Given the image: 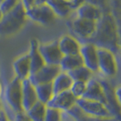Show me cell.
<instances>
[{
	"label": "cell",
	"mask_w": 121,
	"mask_h": 121,
	"mask_svg": "<svg viewBox=\"0 0 121 121\" xmlns=\"http://www.w3.org/2000/svg\"><path fill=\"white\" fill-rule=\"evenodd\" d=\"M86 43H91L97 48H105L117 54L119 51V36L114 16L103 13L96 22V30Z\"/></svg>",
	"instance_id": "cell-1"
},
{
	"label": "cell",
	"mask_w": 121,
	"mask_h": 121,
	"mask_svg": "<svg viewBox=\"0 0 121 121\" xmlns=\"http://www.w3.org/2000/svg\"><path fill=\"white\" fill-rule=\"evenodd\" d=\"M26 8L20 2L12 10L3 15L0 20V36H9L22 29L26 22Z\"/></svg>",
	"instance_id": "cell-2"
},
{
	"label": "cell",
	"mask_w": 121,
	"mask_h": 121,
	"mask_svg": "<svg viewBox=\"0 0 121 121\" xmlns=\"http://www.w3.org/2000/svg\"><path fill=\"white\" fill-rule=\"evenodd\" d=\"M67 26L74 36L80 44L86 43L96 30V22L76 17L67 22Z\"/></svg>",
	"instance_id": "cell-3"
},
{
	"label": "cell",
	"mask_w": 121,
	"mask_h": 121,
	"mask_svg": "<svg viewBox=\"0 0 121 121\" xmlns=\"http://www.w3.org/2000/svg\"><path fill=\"white\" fill-rule=\"evenodd\" d=\"M5 99L15 114L24 111L22 108V81L20 79L15 77L6 86Z\"/></svg>",
	"instance_id": "cell-4"
},
{
	"label": "cell",
	"mask_w": 121,
	"mask_h": 121,
	"mask_svg": "<svg viewBox=\"0 0 121 121\" xmlns=\"http://www.w3.org/2000/svg\"><path fill=\"white\" fill-rule=\"evenodd\" d=\"M76 105L86 115L96 117H101V118L114 117L111 112L109 111V109L108 108V107L102 102L89 100L86 98H78L76 100Z\"/></svg>",
	"instance_id": "cell-5"
},
{
	"label": "cell",
	"mask_w": 121,
	"mask_h": 121,
	"mask_svg": "<svg viewBox=\"0 0 121 121\" xmlns=\"http://www.w3.org/2000/svg\"><path fill=\"white\" fill-rule=\"evenodd\" d=\"M97 67L105 78H114L117 73L115 54L108 49L97 48Z\"/></svg>",
	"instance_id": "cell-6"
},
{
	"label": "cell",
	"mask_w": 121,
	"mask_h": 121,
	"mask_svg": "<svg viewBox=\"0 0 121 121\" xmlns=\"http://www.w3.org/2000/svg\"><path fill=\"white\" fill-rule=\"evenodd\" d=\"M26 16L27 19L42 26H50L56 21V15L47 4L33 6L26 9Z\"/></svg>",
	"instance_id": "cell-7"
},
{
	"label": "cell",
	"mask_w": 121,
	"mask_h": 121,
	"mask_svg": "<svg viewBox=\"0 0 121 121\" xmlns=\"http://www.w3.org/2000/svg\"><path fill=\"white\" fill-rule=\"evenodd\" d=\"M60 72V67L58 65L45 64L36 72L31 74L28 78V80L30 81L31 84L33 86L52 83V81L55 79V78Z\"/></svg>",
	"instance_id": "cell-8"
},
{
	"label": "cell",
	"mask_w": 121,
	"mask_h": 121,
	"mask_svg": "<svg viewBox=\"0 0 121 121\" xmlns=\"http://www.w3.org/2000/svg\"><path fill=\"white\" fill-rule=\"evenodd\" d=\"M98 82L102 86V89L104 92V96L106 99L107 107L111 112L113 117L119 120L120 117V101L117 99L116 95V88H114L107 81L106 78L97 79Z\"/></svg>",
	"instance_id": "cell-9"
},
{
	"label": "cell",
	"mask_w": 121,
	"mask_h": 121,
	"mask_svg": "<svg viewBox=\"0 0 121 121\" xmlns=\"http://www.w3.org/2000/svg\"><path fill=\"white\" fill-rule=\"evenodd\" d=\"M38 50L42 56L45 64L48 65H59L63 56L58 48L57 40L48 43H39Z\"/></svg>",
	"instance_id": "cell-10"
},
{
	"label": "cell",
	"mask_w": 121,
	"mask_h": 121,
	"mask_svg": "<svg viewBox=\"0 0 121 121\" xmlns=\"http://www.w3.org/2000/svg\"><path fill=\"white\" fill-rule=\"evenodd\" d=\"M79 55L83 61V65L93 73L98 72L97 67V48L91 43L81 44Z\"/></svg>",
	"instance_id": "cell-11"
},
{
	"label": "cell",
	"mask_w": 121,
	"mask_h": 121,
	"mask_svg": "<svg viewBox=\"0 0 121 121\" xmlns=\"http://www.w3.org/2000/svg\"><path fill=\"white\" fill-rule=\"evenodd\" d=\"M77 98L72 95L69 90L63 91L55 94L51 99L47 103V107L58 109L62 112H66L76 104Z\"/></svg>",
	"instance_id": "cell-12"
},
{
	"label": "cell",
	"mask_w": 121,
	"mask_h": 121,
	"mask_svg": "<svg viewBox=\"0 0 121 121\" xmlns=\"http://www.w3.org/2000/svg\"><path fill=\"white\" fill-rule=\"evenodd\" d=\"M81 98L99 101V102H102L107 106L102 86L100 85V83L98 82V80L97 78H92L86 82V91Z\"/></svg>",
	"instance_id": "cell-13"
},
{
	"label": "cell",
	"mask_w": 121,
	"mask_h": 121,
	"mask_svg": "<svg viewBox=\"0 0 121 121\" xmlns=\"http://www.w3.org/2000/svg\"><path fill=\"white\" fill-rule=\"evenodd\" d=\"M13 70L16 75V78L23 81L27 79L31 75L30 60L28 54H24L18 56L16 60L13 62Z\"/></svg>",
	"instance_id": "cell-14"
},
{
	"label": "cell",
	"mask_w": 121,
	"mask_h": 121,
	"mask_svg": "<svg viewBox=\"0 0 121 121\" xmlns=\"http://www.w3.org/2000/svg\"><path fill=\"white\" fill-rule=\"evenodd\" d=\"M102 10L89 3H83L79 5L78 7H77L76 11V16L77 17L86 19V20H90V21H95L97 22L102 16Z\"/></svg>",
	"instance_id": "cell-15"
},
{
	"label": "cell",
	"mask_w": 121,
	"mask_h": 121,
	"mask_svg": "<svg viewBox=\"0 0 121 121\" xmlns=\"http://www.w3.org/2000/svg\"><path fill=\"white\" fill-rule=\"evenodd\" d=\"M38 101L36 97L35 86L31 84V82L27 79L22 81V108L24 111L29 109L36 102Z\"/></svg>",
	"instance_id": "cell-16"
},
{
	"label": "cell",
	"mask_w": 121,
	"mask_h": 121,
	"mask_svg": "<svg viewBox=\"0 0 121 121\" xmlns=\"http://www.w3.org/2000/svg\"><path fill=\"white\" fill-rule=\"evenodd\" d=\"M58 48L63 56L79 54L81 44L71 35H65L57 40Z\"/></svg>",
	"instance_id": "cell-17"
},
{
	"label": "cell",
	"mask_w": 121,
	"mask_h": 121,
	"mask_svg": "<svg viewBox=\"0 0 121 121\" xmlns=\"http://www.w3.org/2000/svg\"><path fill=\"white\" fill-rule=\"evenodd\" d=\"M46 4L51 8L56 17H67L74 8L72 2L69 0H47Z\"/></svg>",
	"instance_id": "cell-18"
},
{
	"label": "cell",
	"mask_w": 121,
	"mask_h": 121,
	"mask_svg": "<svg viewBox=\"0 0 121 121\" xmlns=\"http://www.w3.org/2000/svg\"><path fill=\"white\" fill-rule=\"evenodd\" d=\"M39 42L36 39H31L28 56H29V60H30V67H31V74L36 72L38 69L45 65V62L43 60L42 56L38 50Z\"/></svg>",
	"instance_id": "cell-19"
},
{
	"label": "cell",
	"mask_w": 121,
	"mask_h": 121,
	"mask_svg": "<svg viewBox=\"0 0 121 121\" xmlns=\"http://www.w3.org/2000/svg\"><path fill=\"white\" fill-rule=\"evenodd\" d=\"M73 80L69 77V75L67 72H62L61 71L52 81V87H53V92L55 94L60 93L63 91L69 90L70 86L72 85Z\"/></svg>",
	"instance_id": "cell-20"
},
{
	"label": "cell",
	"mask_w": 121,
	"mask_h": 121,
	"mask_svg": "<svg viewBox=\"0 0 121 121\" xmlns=\"http://www.w3.org/2000/svg\"><path fill=\"white\" fill-rule=\"evenodd\" d=\"M66 113L72 118L73 121H117V119H116L114 117L101 118V117H96L86 115L76 104L70 109L66 111Z\"/></svg>",
	"instance_id": "cell-21"
},
{
	"label": "cell",
	"mask_w": 121,
	"mask_h": 121,
	"mask_svg": "<svg viewBox=\"0 0 121 121\" xmlns=\"http://www.w3.org/2000/svg\"><path fill=\"white\" fill-rule=\"evenodd\" d=\"M59 67L62 72H69L73 69L83 66V61L79 54L63 56L59 63Z\"/></svg>",
	"instance_id": "cell-22"
},
{
	"label": "cell",
	"mask_w": 121,
	"mask_h": 121,
	"mask_svg": "<svg viewBox=\"0 0 121 121\" xmlns=\"http://www.w3.org/2000/svg\"><path fill=\"white\" fill-rule=\"evenodd\" d=\"M47 105L42 103L40 101H37L29 109H27L26 114L28 116V117L33 121H44L45 114H46Z\"/></svg>",
	"instance_id": "cell-23"
},
{
	"label": "cell",
	"mask_w": 121,
	"mask_h": 121,
	"mask_svg": "<svg viewBox=\"0 0 121 121\" xmlns=\"http://www.w3.org/2000/svg\"><path fill=\"white\" fill-rule=\"evenodd\" d=\"M35 89H36V97H37L38 101L46 104V105L54 95L53 87H52L51 83L36 85L35 86Z\"/></svg>",
	"instance_id": "cell-24"
},
{
	"label": "cell",
	"mask_w": 121,
	"mask_h": 121,
	"mask_svg": "<svg viewBox=\"0 0 121 121\" xmlns=\"http://www.w3.org/2000/svg\"><path fill=\"white\" fill-rule=\"evenodd\" d=\"M67 74L72 78L73 81H82L86 83L89 79L93 78V72L90 71L87 67H86L84 65L67 72Z\"/></svg>",
	"instance_id": "cell-25"
},
{
	"label": "cell",
	"mask_w": 121,
	"mask_h": 121,
	"mask_svg": "<svg viewBox=\"0 0 121 121\" xmlns=\"http://www.w3.org/2000/svg\"><path fill=\"white\" fill-rule=\"evenodd\" d=\"M86 82H82V81H73L72 85L69 88V91L72 93V95L78 98H81L83 97L84 93L86 91Z\"/></svg>",
	"instance_id": "cell-26"
},
{
	"label": "cell",
	"mask_w": 121,
	"mask_h": 121,
	"mask_svg": "<svg viewBox=\"0 0 121 121\" xmlns=\"http://www.w3.org/2000/svg\"><path fill=\"white\" fill-rule=\"evenodd\" d=\"M63 112L58 109L47 107L44 121H61Z\"/></svg>",
	"instance_id": "cell-27"
},
{
	"label": "cell",
	"mask_w": 121,
	"mask_h": 121,
	"mask_svg": "<svg viewBox=\"0 0 121 121\" xmlns=\"http://www.w3.org/2000/svg\"><path fill=\"white\" fill-rule=\"evenodd\" d=\"M20 2H21L20 0H5L0 5V11L2 12L3 15H5L7 12H9L10 10H12Z\"/></svg>",
	"instance_id": "cell-28"
},
{
	"label": "cell",
	"mask_w": 121,
	"mask_h": 121,
	"mask_svg": "<svg viewBox=\"0 0 121 121\" xmlns=\"http://www.w3.org/2000/svg\"><path fill=\"white\" fill-rule=\"evenodd\" d=\"M14 121H33V120H31L30 118L28 117V116L26 114L25 111H22V112H19V113L15 114V119H14Z\"/></svg>",
	"instance_id": "cell-29"
},
{
	"label": "cell",
	"mask_w": 121,
	"mask_h": 121,
	"mask_svg": "<svg viewBox=\"0 0 121 121\" xmlns=\"http://www.w3.org/2000/svg\"><path fill=\"white\" fill-rule=\"evenodd\" d=\"M20 1H21V3L24 6L25 8L27 9V8H29V7L35 5V1L36 0H20Z\"/></svg>",
	"instance_id": "cell-30"
},
{
	"label": "cell",
	"mask_w": 121,
	"mask_h": 121,
	"mask_svg": "<svg viewBox=\"0 0 121 121\" xmlns=\"http://www.w3.org/2000/svg\"><path fill=\"white\" fill-rule=\"evenodd\" d=\"M0 121H11L8 117H7L6 112L3 111V110L0 112Z\"/></svg>",
	"instance_id": "cell-31"
},
{
	"label": "cell",
	"mask_w": 121,
	"mask_h": 121,
	"mask_svg": "<svg viewBox=\"0 0 121 121\" xmlns=\"http://www.w3.org/2000/svg\"><path fill=\"white\" fill-rule=\"evenodd\" d=\"M47 0H36L35 1V5L34 6H39V5H44L46 4Z\"/></svg>",
	"instance_id": "cell-32"
},
{
	"label": "cell",
	"mask_w": 121,
	"mask_h": 121,
	"mask_svg": "<svg viewBox=\"0 0 121 121\" xmlns=\"http://www.w3.org/2000/svg\"><path fill=\"white\" fill-rule=\"evenodd\" d=\"M2 84H1V82H0V96H1V94H2Z\"/></svg>",
	"instance_id": "cell-33"
},
{
	"label": "cell",
	"mask_w": 121,
	"mask_h": 121,
	"mask_svg": "<svg viewBox=\"0 0 121 121\" xmlns=\"http://www.w3.org/2000/svg\"><path fill=\"white\" fill-rule=\"evenodd\" d=\"M2 111V103H1V100H0V112Z\"/></svg>",
	"instance_id": "cell-34"
},
{
	"label": "cell",
	"mask_w": 121,
	"mask_h": 121,
	"mask_svg": "<svg viewBox=\"0 0 121 121\" xmlns=\"http://www.w3.org/2000/svg\"><path fill=\"white\" fill-rule=\"evenodd\" d=\"M3 17V14H2V12L0 11V20H1V18Z\"/></svg>",
	"instance_id": "cell-35"
},
{
	"label": "cell",
	"mask_w": 121,
	"mask_h": 121,
	"mask_svg": "<svg viewBox=\"0 0 121 121\" xmlns=\"http://www.w3.org/2000/svg\"><path fill=\"white\" fill-rule=\"evenodd\" d=\"M4 1H5V0H0V5H1V4H2Z\"/></svg>",
	"instance_id": "cell-36"
},
{
	"label": "cell",
	"mask_w": 121,
	"mask_h": 121,
	"mask_svg": "<svg viewBox=\"0 0 121 121\" xmlns=\"http://www.w3.org/2000/svg\"><path fill=\"white\" fill-rule=\"evenodd\" d=\"M69 1H70V2H72V4H73V0H69Z\"/></svg>",
	"instance_id": "cell-37"
},
{
	"label": "cell",
	"mask_w": 121,
	"mask_h": 121,
	"mask_svg": "<svg viewBox=\"0 0 121 121\" xmlns=\"http://www.w3.org/2000/svg\"><path fill=\"white\" fill-rule=\"evenodd\" d=\"M72 121H73V119H72Z\"/></svg>",
	"instance_id": "cell-38"
}]
</instances>
